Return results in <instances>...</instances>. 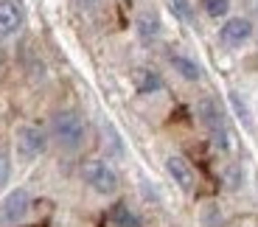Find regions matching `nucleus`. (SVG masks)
<instances>
[{"mask_svg":"<svg viewBox=\"0 0 258 227\" xmlns=\"http://www.w3.org/2000/svg\"><path fill=\"white\" fill-rule=\"evenodd\" d=\"M51 137L59 149L64 152H79L87 140V126L84 118L76 110H59L51 118Z\"/></svg>","mask_w":258,"mask_h":227,"instance_id":"nucleus-1","label":"nucleus"},{"mask_svg":"<svg viewBox=\"0 0 258 227\" xmlns=\"http://www.w3.org/2000/svg\"><path fill=\"white\" fill-rule=\"evenodd\" d=\"M82 177H84V182H87L98 196L118 194V185H121L115 169H112L110 163H104V160H87L82 166Z\"/></svg>","mask_w":258,"mask_h":227,"instance_id":"nucleus-2","label":"nucleus"},{"mask_svg":"<svg viewBox=\"0 0 258 227\" xmlns=\"http://www.w3.org/2000/svg\"><path fill=\"white\" fill-rule=\"evenodd\" d=\"M200 112V121L205 123V129L211 132V140L219 146V149H230V140H227V123H225V112L222 107L213 101V98H202L197 104Z\"/></svg>","mask_w":258,"mask_h":227,"instance_id":"nucleus-3","label":"nucleus"},{"mask_svg":"<svg viewBox=\"0 0 258 227\" xmlns=\"http://www.w3.org/2000/svg\"><path fill=\"white\" fill-rule=\"evenodd\" d=\"M31 210V194L26 188H14L0 199V227H14Z\"/></svg>","mask_w":258,"mask_h":227,"instance_id":"nucleus-4","label":"nucleus"},{"mask_svg":"<svg viewBox=\"0 0 258 227\" xmlns=\"http://www.w3.org/2000/svg\"><path fill=\"white\" fill-rule=\"evenodd\" d=\"M14 149H17V155L23 157V160H37V157L48 149V135L39 129V126L26 123V126H20V129L14 132Z\"/></svg>","mask_w":258,"mask_h":227,"instance_id":"nucleus-5","label":"nucleus"},{"mask_svg":"<svg viewBox=\"0 0 258 227\" xmlns=\"http://www.w3.org/2000/svg\"><path fill=\"white\" fill-rule=\"evenodd\" d=\"M250 37H252V23L247 17H230L219 28V39H222V45H227V48L244 45Z\"/></svg>","mask_w":258,"mask_h":227,"instance_id":"nucleus-6","label":"nucleus"},{"mask_svg":"<svg viewBox=\"0 0 258 227\" xmlns=\"http://www.w3.org/2000/svg\"><path fill=\"white\" fill-rule=\"evenodd\" d=\"M23 23H26V12L17 0H0V37L20 34Z\"/></svg>","mask_w":258,"mask_h":227,"instance_id":"nucleus-7","label":"nucleus"},{"mask_svg":"<svg viewBox=\"0 0 258 227\" xmlns=\"http://www.w3.org/2000/svg\"><path fill=\"white\" fill-rule=\"evenodd\" d=\"M166 171H168V177L177 182V188H180V191H185V194H191V191H194V185H197V174H194L191 163H188L185 157L171 155L166 160Z\"/></svg>","mask_w":258,"mask_h":227,"instance_id":"nucleus-8","label":"nucleus"},{"mask_svg":"<svg viewBox=\"0 0 258 227\" xmlns=\"http://www.w3.org/2000/svg\"><path fill=\"white\" fill-rule=\"evenodd\" d=\"M168 65L174 67L185 82H200L202 79V67L191 56H185V53H168Z\"/></svg>","mask_w":258,"mask_h":227,"instance_id":"nucleus-9","label":"nucleus"},{"mask_svg":"<svg viewBox=\"0 0 258 227\" xmlns=\"http://www.w3.org/2000/svg\"><path fill=\"white\" fill-rule=\"evenodd\" d=\"M110 221H112V227H143V219L132 208H129V205H123V202L112 205Z\"/></svg>","mask_w":258,"mask_h":227,"instance_id":"nucleus-10","label":"nucleus"},{"mask_svg":"<svg viewBox=\"0 0 258 227\" xmlns=\"http://www.w3.org/2000/svg\"><path fill=\"white\" fill-rule=\"evenodd\" d=\"M138 34H141L143 42H155L160 37V20H157V14H141L138 17Z\"/></svg>","mask_w":258,"mask_h":227,"instance_id":"nucleus-11","label":"nucleus"},{"mask_svg":"<svg viewBox=\"0 0 258 227\" xmlns=\"http://www.w3.org/2000/svg\"><path fill=\"white\" fill-rule=\"evenodd\" d=\"M160 76H157L155 70H146V67H143L141 73H138V90L143 93V96H149V93H157L160 90Z\"/></svg>","mask_w":258,"mask_h":227,"instance_id":"nucleus-12","label":"nucleus"},{"mask_svg":"<svg viewBox=\"0 0 258 227\" xmlns=\"http://www.w3.org/2000/svg\"><path fill=\"white\" fill-rule=\"evenodd\" d=\"M202 12L208 17H225L230 12V0H202Z\"/></svg>","mask_w":258,"mask_h":227,"instance_id":"nucleus-13","label":"nucleus"},{"mask_svg":"<svg viewBox=\"0 0 258 227\" xmlns=\"http://www.w3.org/2000/svg\"><path fill=\"white\" fill-rule=\"evenodd\" d=\"M9 180H12V155H9V149L0 146V188H3Z\"/></svg>","mask_w":258,"mask_h":227,"instance_id":"nucleus-14","label":"nucleus"},{"mask_svg":"<svg viewBox=\"0 0 258 227\" xmlns=\"http://www.w3.org/2000/svg\"><path fill=\"white\" fill-rule=\"evenodd\" d=\"M171 9H174V14L182 23H194V9H191L188 0H171Z\"/></svg>","mask_w":258,"mask_h":227,"instance_id":"nucleus-15","label":"nucleus"},{"mask_svg":"<svg viewBox=\"0 0 258 227\" xmlns=\"http://www.w3.org/2000/svg\"><path fill=\"white\" fill-rule=\"evenodd\" d=\"M79 9H96L98 6V0H73Z\"/></svg>","mask_w":258,"mask_h":227,"instance_id":"nucleus-16","label":"nucleus"},{"mask_svg":"<svg viewBox=\"0 0 258 227\" xmlns=\"http://www.w3.org/2000/svg\"><path fill=\"white\" fill-rule=\"evenodd\" d=\"M255 14H258V3H255Z\"/></svg>","mask_w":258,"mask_h":227,"instance_id":"nucleus-17","label":"nucleus"}]
</instances>
